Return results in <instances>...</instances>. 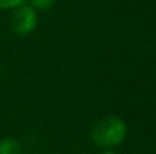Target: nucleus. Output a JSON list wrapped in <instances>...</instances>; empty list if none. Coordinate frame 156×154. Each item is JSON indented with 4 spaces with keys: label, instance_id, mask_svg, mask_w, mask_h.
Listing matches in <instances>:
<instances>
[{
    "label": "nucleus",
    "instance_id": "1",
    "mask_svg": "<svg viewBox=\"0 0 156 154\" xmlns=\"http://www.w3.org/2000/svg\"><path fill=\"white\" fill-rule=\"evenodd\" d=\"M127 136V124L117 115H105L99 118L90 132L93 144L102 150L120 147Z\"/></svg>",
    "mask_w": 156,
    "mask_h": 154
},
{
    "label": "nucleus",
    "instance_id": "2",
    "mask_svg": "<svg viewBox=\"0 0 156 154\" xmlns=\"http://www.w3.org/2000/svg\"><path fill=\"white\" fill-rule=\"evenodd\" d=\"M38 24V14L30 5H21L11 11L9 27L18 36L30 35Z\"/></svg>",
    "mask_w": 156,
    "mask_h": 154
},
{
    "label": "nucleus",
    "instance_id": "3",
    "mask_svg": "<svg viewBox=\"0 0 156 154\" xmlns=\"http://www.w3.org/2000/svg\"><path fill=\"white\" fill-rule=\"evenodd\" d=\"M0 154H23V148L17 139L5 138L0 141Z\"/></svg>",
    "mask_w": 156,
    "mask_h": 154
},
{
    "label": "nucleus",
    "instance_id": "4",
    "mask_svg": "<svg viewBox=\"0 0 156 154\" xmlns=\"http://www.w3.org/2000/svg\"><path fill=\"white\" fill-rule=\"evenodd\" d=\"M56 0H30V6L35 11H49L55 6Z\"/></svg>",
    "mask_w": 156,
    "mask_h": 154
},
{
    "label": "nucleus",
    "instance_id": "5",
    "mask_svg": "<svg viewBox=\"0 0 156 154\" xmlns=\"http://www.w3.org/2000/svg\"><path fill=\"white\" fill-rule=\"evenodd\" d=\"M27 0H0V9L2 11H12L21 5H26Z\"/></svg>",
    "mask_w": 156,
    "mask_h": 154
},
{
    "label": "nucleus",
    "instance_id": "6",
    "mask_svg": "<svg viewBox=\"0 0 156 154\" xmlns=\"http://www.w3.org/2000/svg\"><path fill=\"white\" fill-rule=\"evenodd\" d=\"M100 154H117V153H115L114 150H103Z\"/></svg>",
    "mask_w": 156,
    "mask_h": 154
}]
</instances>
